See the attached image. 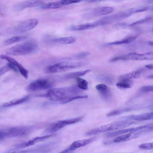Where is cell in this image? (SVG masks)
Returning a JSON list of instances; mask_svg holds the SVG:
<instances>
[{"mask_svg":"<svg viewBox=\"0 0 153 153\" xmlns=\"http://www.w3.org/2000/svg\"><path fill=\"white\" fill-rule=\"evenodd\" d=\"M36 127L33 126H25L1 128L0 141L8 138L27 136L33 131Z\"/></svg>","mask_w":153,"mask_h":153,"instance_id":"7a4b0ae2","label":"cell"},{"mask_svg":"<svg viewBox=\"0 0 153 153\" xmlns=\"http://www.w3.org/2000/svg\"><path fill=\"white\" fill-rule=\"evenodd\" d=\"M133 82L131 79H126L119 81L116 85L120 88L126 89L131 88Z\"/></svg>","mask_w":153,"mask_h":153,"instance_id":"83f0119b","label":"cell"},{"mask_svg":"<svg viewBox=\"0 0 153 153\" xmlns=\"http://www.w3.org/2000/svg\"><path fill=\"white\" fill-rule=\"evenodd\" d=\"M152 19V17H146L143 19H141L138 21H137L134 23H133L131 24L130 25L132 26L140 24H141L149 21Z\"/></svg>","mask_w":153,"mask_h":153,"instance_id":"e575fe53","label":"cell"},{"mask_svg":"<svg viewBox=\"0 0 153 153\" xmlns=\"http://www.w3.org/2000/svg\"><path fill=\"white\" fill-rule=\"evenodd\" d=\"M10 69H11L14 71L17 72H18V70L17 68L13 65L8 63L7 64V65Z\"/></svg>","mask_w":153,"mask_h":153,"instance_id":"f35d334b","label":"cell"},{"mask_svg":"<svg viewBox=\"0 0 153 153\" xmlns=\"http://www.w3.org/2000/svg\"><path fill=\"white\" fill-rule=\"evenodd\" d=\"M132 109V108H130L122 109H115L108 113L106 114V116L108 117H111L116 116L123 113L130 111Z\"/></svg>","mask_w":153,"mask_h":153,"instance_id":"f546056e","label":"cell"},{"mask_svg":"<svg viewBox=\"0 0 153 153\" xmlns=\"http://www.w3.org/2000/svg\"><path fill=\"white\" fill-rule=\"evenodd\" d=\"M82 91L77 85L65 87L52 88L49 89L45 94L38 96L45 97L50 100L60 102L71 97L78 95Z\"/></svg>","mask_w":153,"mask_h":153,"instance_id":"6da1fadb","label":"cell"},{"mask_svg":"<svg viewBox=\"0 0 153 153\" xmlns=\"http://www.w3.org/2000/svg\"><path fill=\"white\" fill-rule=\"evenodd\" d=\"M88 96L85 95H76V96L71 97L64 100L60 102V103L62 104H65L68 103L69 102H71L74 100L77 99H85L87 98Z\"/></svg>","mask_w":153,"mask_h":153,"instance_id":"4dcf8cb0","label":"cell"},{"mask_svg":"<svg viewBox=\"0 0 153 153\" xmlns=\"http://www.w3.org/2000/svg\"><path fill=\"white\" fill-rule=\"evenodd\" d=\"M91 71V70H87L83 71L74 72L66 74L63 75L61 77V80H67L74 78H76L78 77L83 76Z\"/></svg>","mask_w":153,"mask_h":153,"instance_id":"ffe728a7","label":"cell"},{"mask_svg":"<svg viewBox=\"0 0 153 153\" xmlns=\"http://www.w3.org/2000/svg\"><path fill=\"white\" fill-rule=\"evenodd\" d=\"M146 78L148 79H153V76L152 75H149L148 76L146 77Z\"/></svg>","mask_w":153,"mask_h":153,"instance_id":"b9f144b4","label":"cell"},{"mask_svg":"<svg viewBox=\"0 0 153 153\" xmlns=\"http://www.w3.org/2000/svg\"><path fill=\"white\" fill-rule=\"evenodd\" d=\"M145 67L146 68L149 69H153V64H149L145 65Z\"/></svg>","mask_w":153,"mask_h":153,"instance_id":"ab89813d","label":"cell"},{"mask_svg":"<svg viewBox=\"0 0 153 153\" xmlns=\"http://www.w3.org/2000/svg\"><path fill=\"white\" fill-rule=\"evenodd\" d=\"M146 125L129 128L122 129L118 131L109 132L105 134V136L107 137H112L122 134H125L137 131L145 127Z\"/></svg>","mask_w":153,"mask_h":153,"instance_id":"ac0fdd59","label":"cell"},{"mask_svg":"<svg viewBox=\"0 0 153 153\" xmlns=\"http://www.w3.org/2000/svg\"><path fill=\"white\" fill-rule=\"evenodd\" d=\"M149 44L152 46H153V42L152 41H150L149 42Z\"/></svg>","mask_w":153,"mask_h":153,"instance_id":"7bdbcfd3","label":"cell"},{"mask_svg":"<svg viewBox=\"0 0 153 153\" xmlns=\"http://www.w3.org/2000/svg\"><path fill=\"white\" fill-rule=\"evenodd\" d=\"M0 57L1 59L6 60L8 62V63L16 67L21 74L25 78H28V71L16 59L9 56L4 54L1 55Z\"/></svg>","mask_w":153,"mask_h":153,"instance_id":"5bb4252c","label":"cell"},{"mask_svg":"<svg viewBox=\"0 0 153 153\" xmlns=\"http://www.w3.org/2000/svg\"><path fill=\"white\" fill-rule=\"evenodd\" d=\"M137 38L136 36H130L127 38L119 41H117L108 44V45H117L123 44H127L130 43Z\"/></svg>","mask_w":153,"mask_h":153,"instance_id":"4316f807","label":"cell"},{"mask_svg":"<svg viewBox=\"0 0 153 153\" xmlns=\"http://www.w3.org/2000/svg\"><path fill=\"white\" fill-rule=\"evenodd\" d=\"M29 97V95H27L22 98L13 99L3 103L1 106L2 108H7L20 104L27 101Z\"/></svg>","mask_w":153,"mask_h":153,"instance_id":"44dd1931","label":"cell"},{"mask_svg":"<svg viewBox=\"0 0 153 153\" xmlns=\"http://www.w3.org/2000/svg\"><path fill=\"white\" fill-rule=\"evenodd\" d=\"M96 137L83 139L76 141L73 142L68 148L71 152L79 148L85 146L94 141Z\"/></svg>","mask_w":153,"mask_h":153,"instance_id":"2e32d148","label":"cell"},{"mask_svg":"<svg viewBox=\"0 0 153 153\" xmlns=\"http://www.w3.org/2000/svg\"><path fill=\"white\" fill-rule=\"evenodd\" d=\"M39 23L36 19H30L22 22L14 27L10 29L9 32L12 34L21 33L29 31L34 28Z\"/></svg>","mask_w":153,"mask_h":153,"instance_id":"52a82bcc","label":"cell"},{"mask_svg":"<svg viewBox=\"0 0 153 153\" xmlns=\"http://www.w3.org/2000/svg\"><path fill=\"white\" fill-rule=\"evenodd\" d=\"M62 5L79 3L81 1L80 0H62L60 1Z\"/></svg>","mask_w":153,"mask_h":153,"instance_id":"d590c367","label":"cell"},{"mask_svg":"<svg viewBox=\"0 0 153 153\" xmlns=\"http://www.w3.org/2000/svg\"><path fill=\"white\" fill-rule=\"evenodd\" d=\"M83 116L76 118L58 120L50 124L45 130L44 134H51L61 129L67 125H71L80 121L83 118Z\"/></svg>","mask_w":153,"mask_h":153,"instance_id":"8992f818","label":"cell"},{"mask_svg":"<svg viewBox=\"0 0 153 153\" xmlns=\"http://www.w3.org/2000/svg\"><path fill=\"white\" fill-rule=\"evenodd\" d=\"M153 118V112H150L137 115H131L123 117L125 120H133L138 121L151 120Z\"/></svg>","mask_w":153,"mask_h":153,"instance_id":"e0dca14e","label":"cell"},{"mask_svg":"<svg viewBox=\"0 0 153 153\" xmlns=\"http://www.w3.org/2000/svg\"><path fill=\"white\" fill-rule=\"evenodd\" d=\"M10 69L7 66H4L0 68V76L7 72Z\"/></svg>","mask_w":153,"mask_h":153,"instance_id":"74e56055","label":"cell"},{"mask_svg":"<svg viewBox=\"0 0 153 153\" xmlns=\"http://www.w3.org/2000/svg\"><path fill=\"white\" fill-rule=\"evenodd\" d=\"M134 123V122L127 120L113 122L91 130L87 131L85 135L87 136H91L107 131L120 129L129 126Z\"/></svg>","mask_w":153,"mask_h":153,"instance_id":"277c9868","label":"cell"},{"mask_svg":"<svg viewBox=\"0 0 153 153\" xmlns=\"http://www.w3.org/2000/svg\"><path fill=\"white\" fill-rule=\"evenodd\" d=\"M57 144L56 141H50L32 148L21 150L20 153H49L56 148Z\"/></svg>","mask_w":153,"mask_h":153,"instance_id":"9c48e42d","label":"cell"},{"mask_svg":"<svg viewBox=\"0 0 153 153\" xmlns=\"http://www.w3.org/2000/svg\"><path fill=\"white\" fill-rule=\"evenodd\" d=\"M27 38L26 36H18L12 37L4 41V45H7L25 40Z\"/></svg>","mask_w":153,"mask_h":153,"instance_id":"cb8c5ba5","label":"cell"},{"mask_svg":"<svg viewBox=\"0 0 153 153\" xmlns=\"http://www.w3.org/2000/svg\"><path fill=\"white\" fill-rule=\"evenodd\" d=\"M76 40V39L74 37L67 36L56 38L52 39V41L62 44H68L74 43Z\"/></svg>","mask_w":153,"mask_h":153,"instance_id":"603a6c76","label":"cell"},{"mask_svg":"<svg viewBox=\"0 0 153 153\" xmlns=\"http://www.w3.org/2000/svg\"><path fill=\"white\" fill-rule=\"evenodd\" d=\"M153 54L152 52H149L142 54H138L135 53H131L124 56L116 57V61L119 60H143L152 59Z\"/></svg>","mask_w":153,"mask_h":153,"instance_id":"8fae6325","label":"cell"},{"mask_svg":"<svg viewBox=\"0 0 153 153\" xmlns=\"http://www.w3.org/2000/svg\"><path fill=\"white\" fill-rule=\"evenodd\" d=\"M77 86L81 90H86L88 89V82L85 79L78 77L76 78Z\"/></svg>","mask_w":153,"mask_h":153,"instance_id":"f1b7e54d","label":"cell"},{"mask_svg":"<svg viewBox=\"0 0 153 153\" xmlns=\"http://www.w3.org/2000/svg\"><path fill=\"white\" fill-rule=\"evenodd\" d=\"M72 152H70L66 148L64 150L62 151L59 153H71Z\"/></svg>","mask_w":153,"mask_h":153,"instance_id":"60d3db41","label":"cell"},{"mask_svg":"<svg viewBox=\"0 0 153 153\" xmlns=\"http://www.w3.org/2000/svg\"><path fill=\"white\" fill-rule=\"evenodd\" d=\"M139 148L145 150H151L153 149V142L143 143L139 146Z\"/></svg>","mask_w":153,"mask_h":153,"instance_id":"d6a6232c","label":"cell"},{"mask_svg":"<svg viewBox=\"0 0 153 153\" xmlns=\"http://www.w3.org/2000/svg\"><path fill=\"white\" fill-rule=\"evenodd\" d=\"M96 89L104 97H107L109 95V91L108 87L103 84H99L96 86Z\"/></svg>","mask_w":153,"mask_h":153,"instance_id":"d4e9b609","label":"cell"},{"mask_svg":"<svg viewBox=\"0 0 153 153\" xmlns=\"http://www.w3.org/2000/svg\"><path fill=\"white\" fill-rule=\"evenodd\" d=\"M101 80L109 84H112L114 82V79L112 77L108 76H103L100 78Z\"/></svg>","mask_w":153,"mask_h":153,"instance_id":"836d02e7","label":"cell"},{"mask_svg":"<svg viewBox=\"0 0 153 153\" xmlns=\"http://www.w3.org/2000/svg\"><path fill=\"white\" fill-rule=\"evenodd\" d=\"M90 54V53L87 52H82L76 54L74 57L77 59H81L84 58Z\"/></svg>","mask_w":153,"mask_h":153,"instance_id":"8d00e7d4","label":"cell"},{"mask_svg":"<svg viewBox=\"0 0 153 153\" xmlns=\"http://www.w3.org/2000/svg\"><path fill=\"white\" fill-rule=\"evenodd\" d=\"M113 10V8L110 7H97L86 13L84 16L90 17L105 15L111 13Z\"/></svg>","mask_w":153,"mask_h":153,"instance_id":"9a60e30c","label":"cell"},{"mask_svg":"<svg viewBox=\"0 0 153 153\" xmlns=\"http://www.w3.org/2000/svg\"><path fill=\"white\" fill-rule=\"evenodd\" d=\"M99 25L97 21L91 23L73 25L70 27L68 29L71 31H79L88 30Z\"/></svg>","mask_w":153,"mask_h":153,"instance_id":"d6986e66","label":"cell"},{"mask_svg":"<svg viewBox=\"0 0 153 153\" xmlns=\"http://www.w3.org/2000/svg\"><path fill=\"white\" fill-rule=\"evenodd\" d=\"M83 64L81 62H61L46 67L44 71L48 74L63 72L79 67Z\"/></svg>","mask_w":153,"mask_h":153,"instance_id":"5b68a950","label":"cell"},{"mask_svg":"<svg viewBox=\"0 0 153 153\" xmlns=\"http://www.w3.org/2000/svg\"><path fill=\"white\" fill-rule=\"evenodd\" d=\"M55 134H46L41 136H38L34 137L27 141L23 142L16 144L15 146V150L27 147L34 144L36 143L45 140L55 135Z\"/></svg>","mask_w":153,"mask_h":153,"instance_id":"7c38bea8","label":"cell"},{"mask_svg":"<svg viewBox=\"0 0 153 153\" xmlns=\"http://www.w3.org/2000/svg\"><path fill=\"white\" fill-rule=\"evenodd\" d=\"M53 86L51 81L45 79L35 80L29 84L26 88L28 92H33L42 90L51 89Z\"/></svg>","mask_w":153,"mask_h":153,"instance_id":"ba28073f","label":"cell"},{"mask_svg":"<svg viewBox=\"0 0 153 153\" xmlns=\"http://www.w3.org/2000/svg\"><path fill=\"white\" fill-rule=\"evenodd\" d=\"M62 6L60 1H59L43 4L40 6V7L41 8L43 9H53L59 8Z\"/></svg>","mask_w":153,"mask_h":153,"instance_id":"484cf974","label":"cell"},{"mask_svg":"<svg viewBox=\"0 0 153 153\" xmlns=\"http://www.w3.org/2000/svg\"><path fill=\"white\" fill-rule=\"evenodd\" d=\"M37 44L31 40L11 47L6 50V53L13 56H21L29 54L34 52L37 48Z\"/></svg>","mask_w":153,"mask_h":153,"instance_id":"3957f363","label":"cell"},{"mask_svg":"<svg viewBox=\"0 0 153 153\" xmlns=\"http://www.w3.org/2000/svg\"><path fill=\"white\" fill-rule=\"evenodd\" d=\"M152 131L151 128L148 125L139 130L133 131L117 137L113 141L116 143L121 142L135 139L144 134Z\"/></svg>","mask_w":153,"mask_h":153,"instance_id":"30bf717a","label":"cell"},{"mask_svg":"<svg viewBox=\"0 0 153 153\" xmlns=\"http://www.w3.org/2000/svg\"><path fill=\"white\" fill-rule=\"evenodd\" d=\"M43 4L41 0H29L20 2L16 4L13 7V9L16 11H21L26 8L40 6Z\"/></svg>","mask_w":153,"mask_h":153,"instance_id":"4fadbf2b","label":"cell"},{"mask_svg":"<svg viewBox=\"0 0 153 153\" xmlns=\"http://www.w3.org/2000/svg\"><path fill=\"white\" fill-rule=\"evenodd\" d=\"M140 90L143 92H148L153 91V86L152 85H144L140 87Z\"/></svg>","mask_w":153,"mask_h":153,"instance_id":"1f68e13d","label":"cell"},{"mask_svg":"<svg viewBox=\"0 0 153 153\" xmlns=\"http://www.w3.org/2000/svg\"><path fill=\"white\" fill-rule=\"evenodd\" d=\"M143 71L142 69H140L121 75L119 77L118 79L121 81L138 78Z\"/></svg>","mask_w":153,"mask_h":153,"instance_id":"7402d4cb","label":"cell"}]
</instances>
